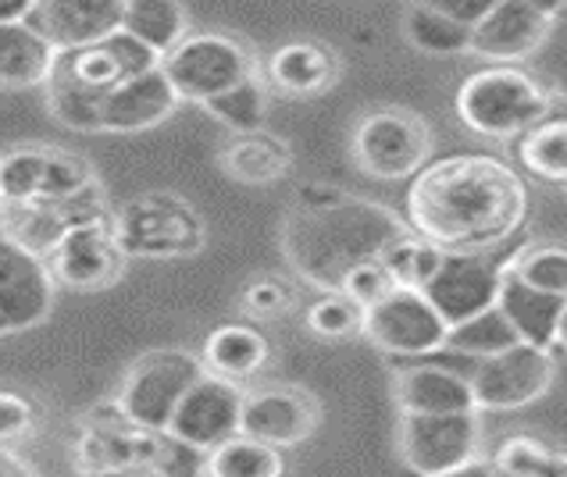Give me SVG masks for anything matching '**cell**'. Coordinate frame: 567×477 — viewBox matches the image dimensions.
<instances>
[{
  "label": "cell",
  "instance_id": "cell-1",
  "mask_svg": "<svg viewBox=\"0 0 567 477\" xmlns=\"http://www.w3.org/2000/svg\"><path fill=\"white\" fill-rule=\"evenodd\" d=\"M403 221L443 253L496 250L528 221L525 178L489 154L432 160L408 186Z\"/></svg>",
  "mask_w": 567,
  "mask_h": 477
},
{
  "label": "cell",
  "instance_id": "cell-2",
  "mask_svg": "<svg viewBox=\"0 0 567 477\" xmlns=\"http://www.w3.org/2000/svg\"><path fill=\"white\" fill-rule=\"evenodd\" d=\"M408 221L393 218L379 204L350 200L339 193L329 204H300L286 221V257L307 282L326 292H339L343 278L364 265L379 260L393 246Z\"/></svg>",
  "mask_w": 567,
  "mask_h": 477
},
{
  "label": "cell",
  "instance_id": "cell-3",
  "mask_svg": "<svg viewBox=\"0 0 567 477\" xmlns=\"http://www.w3.org/2000/svg\"><path fill=\"white\" fill-rule=\"evenodd\" d=\"M554 111V101L536 79L517 69H482L457 90V114L472 133L485 139L525 136Z\"/></svg>",
  "mask_w": 567,
  "mask_h": 477
},
{
  "label": "cell",
  "instance_id": "cell-4",
  "mask_svg": "<svg viewBox=\"0 0 567 477\" xmlns=\"http://www.w3.org/2000/svg\"><path fill=\"white\" fill-rule=\"evenodd\" d=\"M353 164L379 183H400V178H414L429 164L432 154V133L421 114L382 107L371 111L353 125L350 139Z\"/></svg>",
  "mask_w": 567,
  "mask_h": 477
},
{
  "label": "cell",
  "instance_id": "cell-5",
  "mask_svg": "<svg viewBox=\"0 0 567 477\" xmlns=\"http://www.w3.org/2000/svg\"><path fill=\"white\" fill-rule=\"evenodd\" d=\"M204 360L186 350H157L136 360L122 382L118 406L125 421L147 432H168L175 409L186 400V392L200 382Z\"/></svg>",
  "mask_w": 567,
  "mask_h": 477
},
{
  "label": "cell",
  "instance_id": "cell-6",
  "mask_svg": "<svg viewBox=\"0 0 567 477\" xmlns=\"http://www.w3.org/2000/svg\"><path fill=\"white\" fill-rule=\"evenodd\" d=\"M115 236L125 257H147V260L189 257L204 246V221L179 196L147 193L118 210Z\"/></svg>",
  "mask_w": 567,
  "mask_h": 477
},
{
  "label": "cell",
  "instance_id": "cell-7",
  "mask_svg": "<svg viewBox=\"0 0 567 477\" xmlns=\"http://www.w3.org/2000/svg\"><path fill=\"white\" fill-rule=\"evenodd\" d=\"M161 72L168 75L179 101L204 107L210 96L257 75V64L239 40L221 37V32H197V37H186L175 51L161 58Z\"/></svg>",
  "mask_w": 567,
  "mask_h": 477
},
{
  "label": "cell",
  "instance_id": "cell-8",
  "mask_svg": "<svg viewBox=\"0 0 567 477\" xmlns=\"http://www.w3.org/2000/svg\"><path fill=\"white\" fill-rule=\"evenodd\" d=\"M375 350L400 360H425L446 350L450 324L421 289H393L364 310V332Z\"/></svg>",
  "mask_w": 567,
  "mask_h": 477
},
{
  "label": "cell",
  "instance_id": "cell-9",
  "mask_svg": "<svg viewBox=\"0 0 567 477\" xmlns=\"http://www.w3.org/2000/svg\"><path fill=\"white\" fill-rule=\"evenodd\" d=\"M400 459L414 477H435L478 459V414H400Z\"/></svg>",
  "mask_w": 567,
  "mask_h": 477
},
{
  "label": "cell",
  "instance_id": "cell-10",
  "mask_svg": "<svg viewBox=\"0 0 567 477\" xmlns=\"http://www.w3.org/2000/svg\"><path fill=\"white\" fill-rule=\"evenodd\" d=\"M554 374L557 364L549 350L517 342L504 353L478 360L467 377H472L478 414L482 409H489V414H514V409H525L543 400L549 385H554Z\"/></svg>",
  "mask_w": 567,
  "mask_h": 477
},
{
  "label": "cell",
  "instance_id": "cell-11",
  "mask_svg": "<svg viewBox=\"0 0 567 477\" xmlns=\"http://www.w3.org/2000/svg\"><path fill=\"white\" fill-rule=\"evenodd\" d=\"M93 168L61 146H19L0 157V189L4 204L64 200L93 186Z\"/></svg>",
  "mask_w": 567,
  "mask_h": 477
},
{
  "label": "cell",
  "instance_id": "cell-12",
  "mask_svg": "<svg viewBox=\"0 0 567 477\" xmlns=\"http://www.w3.org/2000/svg\"><path fill=\"white\" fill-rule=\"evenodd\" d=\"M243 388L225 377L204 374L197 385L186 392V400L175 409V417L168 424V435L183 446L210 453L221 442H229L243 432Z\"/></svg>",
  "mask_w": 567,
  "mask_h": 477
},
{
  "label": "cell",
  "instance_id": "cell-13",
  "mask_svg": "<svg viewBox=\"0 0 567 477\" xmlns=\"http://www.w3.org/2000/svg\"><path fill=\"white\" fill-rule=\"evenodd\" d=\"M125 250L118 246L115 225L96 221V225H79L69 228L58 250L47 257L54 282L75 292H101L115 286L125 271Z\"/></svg>",
  "mask_w": 567,
  "mask_h": 477
},
{
  "label": "cell",
  "instance_id": "cell-14",
  "mask_svg": "<svg viewBox=\"0 0 567 477\" xmlns=\"http://www.w3.org/2000/svg\"><path fill=\"white\" fill-rule=\"evenodd\" d=\"M54 307V274L51 265L19 246L14 239L0 236V318L11 332L37 328Z\"/></svg>",
  "mask_w": 567,
  "mask_h": 477
},
{
  "label": "cell",
  "instance_id": "cell-15",
  "mask_svg": "<svg viewBox=\"0 0 567 477\" xmlns=\"http://www.w3.org/2000/svg\"><path fill=\"white\" fill-rule=\"evenodd\" d=\"M499 282H504V268L489 265L482 253H446L440 271L421 292L429 295V303L453 328L496 307Z\"/></svg>",
  "mask_w": 567,
  "mask_h": 477
},
{
  "label": "cell",
  "instance_id": "cell-16",
  "mask_svg": "<svg viewBox=\"0 0 567 477\" xmlns=\"http://www.w3.org/2000/svg\"><path fill=\"white\" fill-rule=\"evenodd\" d=\"M125 19V0H37L29 25L54 46L79 51L115 37Z\"/></svg>",
  "mask_w": 567,
  "mask_h": 477
},
{
  "label": "cell",
  "instance_id": "cell-17",
  "mask_svg": "<svg viewBox=\"0 0 567 477\" xmlns=\"http://www.w3.org/2000/svg\"><path fill=\"white\" fill-rule=\"evenodd\" d=\"M318 427V403L300 388H261L243 400V435L275 449L300 446Z\"/></svg>",
  "mask_w": 567,
  "mask_h": 477
},
{
  "label": "cell",
  "instance_id": "cell-18",
  "mask_svg": "<svg viewBox=\"0 0 567 477\" xmlns=\"http://www.w3.org/2000/svg\"><path fill=\"white\" fill-rule=\"evenodd\" d=\"M549 25L554 19L543 14L532 0H499L489 19L472 29V54L496 64L522 61L539 51L549 37Z\"/></svg>",
  "mask_w": 567,
  "mask_h": 477
},
{
  "label": "cell",
  "instance_id": "cell-19",
  "mask_svg": "<svg viewBox=\"0 0 567 477\" xmlns=\"http://www.w3.org/2000/svg\"><path fill=\"white\" fill-rule=\"evenodd\" d=\"M179 107V93L161 69L125 79L104 96V133H143L168 122Z\"/></svg>",
  "mask_w": 567,
  "mask_h": 477
},
{
  "label": "cell",
  "instance_id": "cell-20",
  "mask_svg": "<svg viewBox=\"0 0 567 477\" xmlns=\"http://www.w3.org/2000/svg\"><path fill=\"white\" fill-rule=\"evenodd\" d=\"M400 414H478L472 377L440 364H414L396 374Z\"/></svg>",
  "mask_w": 567,
  "mask_h": 477
},
{
  "label": "cell",
  "instance_id": "cell-21",
  "mask_svg": "<svg viewBox=\"0 0 567 477\" xmlns=\"http://www.w3.org/2000/svg\"><path fill=\"white\" fill-rule=\"evenodd\" d=\"M339 79V58L332 46L315 43V40H289L275 46L268 64H265V82L282 96H307L326 93Z\"/></svg>",
  "mask_w": 567,
  "mask_h": 477
},
{
  "label": "cell",
  "instance_id": "cell-22",
  "mask_svg": "<svg viewBox=\"0 0 567 477\" xmlns=\"http://www.w3.org/2000/svg\"><path fill=\"white\" fill-rule=\"evenodd\" d=\"M496 307L507 314V321L514 324V332L522 342L539 345V350H554L557 345V324H560L567 300L549 295L543 289H532L525 278H517L511 271V265L504 268V282H499Z\"/></svg>",
  "mask_w": 567,
  "mask_h": 477
},
{
  "label": "cell",
  "instance_id": "cell-23",
  "mask_svg": "<svg viewBox=\"0 0 567 477\" xmlns=\"http://www.w3.org/2000/svg\"><path fill=\"white\" fill-rule=\"evenodd\" d=\"M200 360L207 374L239 385L265 371V364L271 360V342L254 324H221L207 335Z\"/></svg>",
  "mask_w": 567,
  "mask_h": 477
},
{
  "label": "cell",
  "instance_id": "cell-24",
  "mask_svg": "<svg viewBox=\"0 0 567 477\" xmlns=\"http://www.w3.org/2000/svg\"><path fill=\"white\" fill-rule=\"evenodd\" d=\"M293 164L289 143L257 128V133H236L221 146V172L243 186H275Z\"/></svg>",
  "mask_w": 567,
  "mask_h": 477
},
{
  "label": "cell",
  "instance_id": "cell-25",
  "mask_svg": "<svg viewBox=\"0 0 567 477\" xmlns=\"http://www.w3.org/2000/svg\"><path fill=\"white\" fill-rule=\"evenodd\" d=\"M58 51L29 22L0 25V90L47 86Z\"/></svg>",
  "mask_w": 567,
  "mask_h": 477
},
{
  "label": "cell",
  "instance_id": "cell-26",
  "mask_svg": "<svg viewBox=\"0 0 567 477\" xmlns=\"http://www.w3.org/2000/svg\"><path fill=\"white\" fill-rule=\"evenodd\" d=\"M122 29L165 58L189 37V14L183 0H125Z\"/></svg>",
  "mask_w": 567,
  "mask_h": 477
},
{
  "label": "cell",
  "instance_id": "cell-27",
  "mask_svg": "<svg viewBox=\"0 0 567 477\" xmlns=\"http://www.w3.org/2000/svg\"><path fill=\"white\" fill-rule=\"evenodd\" d=\"M54 75L75 82V86H83L96 96H107L115 86H122L125 79H133L122 61L115 37L90 43V46H79V51H58Z\"/></svg>",
  "mask_w": 567,
  "mask_h": 477
},
{
  "label": "cell",
  "instance_id": "cell-28",
  "mask_svg": "<svg viewBox=\"0 0 567 477\" xmlns=\"http://www.w3.org/2000/svg\"><path fill=\"white\" fill-rule=\"evenodd\" d=\"M517 160L543 183L567 186V111H549L525 136H517Z\"/></svg>",
  "mask_w": 567,
  "mask_h": 477
},
{
  "label": "cell",
  "instance_id": "cell-29",
  "mask_svg": "<svg viewBox=\"0 0 567 477\" xmlns=\"http://www.w3.org/2000/svg\"><path fill=\"white\" fill-rule=\"evenodd\" d=\"M204 470L207 477H282L286 459L282 449L239 432L236 438L221 442L218 449L204 456Z\"/></svg>",
  "mask_w": 567,
  "mask_h": 477
},
{
  "label": "cell",
  "instance_id": "cell-30",
  "mask_svg": "<svg viewBox=\"0 0 567 477\" xmlns=\"http://www.w3.org/2000/svg\"><path fill=\"white\" fill-rule=\"evenodd\" d=\"M403 32L417 51L435 54V58H450V54H464L472 51V29L453 22L450 14L435 11L425 0H414L408 19H403Z\"/></svg>",
  "mask_w": 567,
  "mask_h": 477
},
{
  "label": "cell",
  "instance_id": "cell-31",
  "mask_svg": "<svg viewBox=\"0 0 567 477\" xmlns=\"http://www.w3.org/2000/svg\"><path fill=\"white\" fill-rule=\"evenodd\" d=\"M522 339H517L514 324L507 321V314L499 307H489L482 310V314L467 318L461 324L450 328L446 335V350H453L457 356H472V360H485V356H496L511 350V345H517Z\"/></svg>",
  "mask_w": 567,
  "mask_h": 477
},
{
  "label": "cell",
  "instance_id": "cell-32",
  "mask_svg": "<svg viewBox=\"0 0 567 477\" xmlns=\"http://www.w3.org/2000/svg\"><path fill=\"white\" fill-rule=\"evenodd\" d=\"M268 104H271L268 82L261 75H250V79L236 82L233 90L210 96L204 111L215 122H221L225 128H233V133H257L268 118Z\"/></svg>",
  "mask_w": 567,
  "mask_h": 477
},
{
  "label": "cell",
  "instance_id": "cell-33",
  "mask_svg": "<svg viewBox=\"0 0 567 477\" xmlns=\"http://www.w3.org/2000/svg\"><path fill=\"white\" fill-rule=\"evenodd\" d=\"M43 90H47V111H51L64 128H75V133H104V96L75 86V82L61 79L54 72L47 79Z\"/></svg>",
  "mask_w": 567,
  "mask_h": 477
},
{
  "label": "cell",
  "instance_id": "cell-34",
  "mask_svg": "<svg viewBox=\"0 0 567 477\" xmlns=\"http://www.w3.org/2000/svg\"><path fill=\"white\" fill-rule=\"evenodd\" d=\"M443 257L446 253L440 250V246H432L429 239L414 236L411 228H408V232H403L382 253V265L389 268V274L396 278L400 289H425L432 278H435V271H440Z\"/></svg>",
  "mask_w": 567,
  "mask_h": 477
},
{
  "label": "cell",
  "instance_id": "cell-35",
  "mask_svg": "<svg viewBox=\"0 0 567 477\" xmlns=\"http://www.w3.org/2000/svg\"><path fill=\"white\" fill-rule=\"evenodd\" d=\"M493 467L499 477H567V453L546 449L536 438L514 435L496 449Z\"/></svg>",
  "mask_w": 567,
  "mask_h": 477
},
{
  "label": "cell",
  "instance_id": "cell-36",
  "mask_svg": "<svg viewBox=\"0 0 567 477\" xmlns=\"http://www.w3.org/2000/svg\"><path fill=\"white\" fill-rule=\"evenodd\" d=\"M511 271L525 278L532 289L567 300V246L564 242H536L511 260Z\"/></svg>",
  "mask_w": 567,
  "mask_h": 477
},
{
  "label": "cell",
  "instance_id": "cell-37",
  "mask_svg": "<svg viewBox=\"0 0 567 477\" xmlns=\"http://www.w3.org/2000/svg\"><path fill=\"white\" fill-rule=\"evenodd\" d=\"M307 328L318 339H350L364 332V307H358L343 292H326L307 307Z\"/></svg>",
  "mask_w": 567,
  "mask_h": 477
},
{
  "label": "cell",
  "instance_id": "cell-38",
  "mask_svg": "<svg viewBox=\"0 0 567 477\" xmlns=\"http://www.w3.org/2000/svg\"><path fill=\"white\" fill-rule=\"evenodd\" d=\"M393 289H400V286H396V278L389 274V268L382 265V257L379 260H364V265L353 268L343 278V286H339V292L350 295V300L358 307H364V310L375 307L379 300H385Z\"/></svg>",
  "mask_w": 567,
  "mask_h": 477
},
{
  "label": "cell",
  "instance_id": "cell-39",
  "mask_svg": "<svg viewBox=\"0 0 567 477\" xmlns=\"http://www.w3.org/2000/svg\"><path fill=\"white\" fill-rule=\"evenodd\" d=\"M37 432V406L19 392H0V449H11Z\"/></svg>",
  "mask_w": 567,
  "mask_h": 477
},
{
  "label": "cell",
  "instance_id": "cell-40",
  "mask_svg": "<svg viewBox=\"0 0 567 477\" xmlns=\"http://www.w3.org/2000/svg\"><path fill=\"white\" fill-rule=\"evenodd\" d=\"M289 303H293V289L282 278H257L243 289V310L250 318H279L282 310H289Z\"/></svg>",
  "mask_w": 567,
  "mask_h": 477
},
{
  "label": "cell",
  "instance_id": "cell-41",
  "mask_svg": "<svg viewBox=\"0 0 567 477\" xmlns=\"http://www.w3.org/2000/svg\"><path fill=\"white\" fill-rule=\"evenodd\" d=\"M425 4H432L435 11L450 14L453 22H461L467 29H475L478 22L489 19V11L499 4V0H425Z\"/></svg>",
  "mask_w": 567,
  "mask_h": 477
},
{
  "label": "cell",
  "instance_id": "cell-42",
  "mask_svg": "<svg viewBox=\"0 0 567 477\" xmlns=\"http://www.w3.org/2000/svg\"><path fill=\"white\" fill-rule=\"evenodd\" d=\"M32 8H37V0H0V25L29 22Z\"/></svg>",
  "mask_w": 567,
  "mask_h": 477
},
{
  "label": "cell",
  "instance_id": "cell-43",
  "mask_svg": "<svg viewBox=\"0 0 567 477\" xmlns=\"http://www.w3.org/2000/svg\"><path fill=\"white\" fill-rule=\"evenodd\" d=\"M435 477H499L493 464H485V459H472V464H464L457 470H446V474H435Z\"/></svg>",
  "mask_w": 567,
  "mask_h": 477
},
{
  "label": "cell",
  "instance_id": "cell-44",
  "mask_svg": "<svg viewBox=\"0 0 567 477\" xmlns=\"http://www.w3.org/2000/svg\"><path fill=\"white\" fill-rule=\"evenodd\" d=\"M0 477H37L22 459H14L8 449H0Z\"/></svg>",
  "mask_w": 567,
  "mask_h": 477
},
{
  "label": "cell",
  "instance_id": "cell-45",
  "mask_svg": "<svg viewBox=\"0 0 567 477\" xmlns=\"http://www.w3.org/2000/svg\"><path fill=\"white\" fill-rule=\"evenodd\" d=\"M96 477H161V474L151 470V467H118V470H104Z\"/></svg>",
  "mask_w": 567,
  "mask_h": 477
},
{
  "label": "cell",
  "instance_id": "cell-46",
  "mask_svg": "<svg viewBox=\"0 0 567 477\" xmlns=\"http://www.w3.org/2000/svg\"><path fill=\"white\" fill-rule=\"evenodd\" d=\"M532 4H536L543 14H549V19H557V14H560V8L567 4V0H532Z\"/></svg>",
  "mask_w": 567,
  "mask_h": 477
},
{
  "label": "cell",
  "instance_id": "cell-47",
  "mask_svg": "<svg viewBox=\"0 0 567 477\" xmlns=\"http://www.w3.org/2000/svg\"><path fill=\"white\" fill-rule=\"evenodd\" d=\"M557 345L567 353V307H564V314H560V324H557Z\"/></svg>",
  "mask_w": 567,
  "mask_h": 477
},
{
  "label": "cell",
  "instance_id": "cell-48",
  "mask_svg": "<svg viewBox=\"0 0 567 477\" xmlns=\"http://www.w3.org/2000/svg\"><path fill=\"white\" fill-rule=\"evenodd\" d=\"M161 477H207V470H179V474H161Z\"/></svg>",
  "mask_w": 567,
  "mask_h": 477
},
{
  "label": "cell",
  "instance_id": "cell-49",
  "mask_svg": "<svg viewBox=\"0 0 567 477\" xmlns=\"http://www.w3.org/2000/svg\"><path fill=\"white\" fill-rule=\"evenodd\" d=\"M4 332H11V328L4 324V318H0V335H4Z\"/></svg>",
  "mask_w": 567,
  "mask_h": 477
},
{
  "label": "cell",
  "instance_id": "cell-50",
  "mask_svg": "<svg viewBox=\"0 0 567 477\" xmlns=\"http://www.w3.org/2000/svg\"><path fill=\"white\" fill-rule=\"evenodd\" d=\"M0 207H4V189H0Z\"/></svg>",
  "mask_w": 567,
  "mask_h": 477
},
{
  "label": "cell",
  "instance_id": "cell-51",
  "mask_svg": "<svg viewBox=\"0 0 567 477\" xmlns=\"http://www.w3.org/2000/svg\"><path fill=\"white\" fill-rule=\"evenodd\" d=\"M0 236H4V221H0Z\"/></svg>",
  "mask_w": 567,
  "mask_h": 477
}]
</instances>
